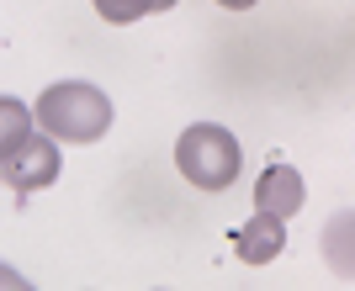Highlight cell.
Masks as SVG:
<instances>
[{
    "mask_svg": "<svg viewBox=\"0 0 355 291\" xmlns=\"http://www.w3.org/2000/svg\"><path fill=\"white\" fill-rule=\"evenodd\" d=\"M0 116H6V138H0V170H6V186L16 196H32L59 180V148H53V132L32 127L37 116L21 101H0Z\"/></svg>",
    "mask_w": 355,
    "mask_h": 291,
    "instance_id": "1",
    "label": "cell"
},
{
    "mask_svg": "<svg viewBox=\"0 0 355 291\" xmlns=\"http://www.w3.org/2000/svg\"><path fill=\"white\" fill-rule=\"evenodd\" d=\"M37 127L53 132L59 143H96L106 127H112V101H106L96 85H80V80H64V85H48L32 106Z\"/></svg>",
    "mask_w": 355,
    "mask_h": 291,
    "instance_id": "2",
    "label": "cell"
},
{
    "mask_svg": "<svg viewBox=\"0 0 355 291\" xmlns=\"http://www.w3.org/2000/svg\"><path fill=\"white\" fill-rule=\"evenodd\" d=\"M175 164L196 191H228L239 180V138L218 122H196L180 132Z\"/></svg>",
    "mask_w": 355,
    "mask_h": 291,
    "instance_id": "3",
    "label": "cell"
},
{
    "mask_svg": "<svg viewBox=\"0 0 355 291\" xmlns=\"http://www.w3.org/2000/svg\"><path fill=\"white\" fill-rule=\"evenodd\" d=\"M302 196H308V191H302V175L286 159H270L266 175L254 180V206H260V212H276V218H297V212H302Z\"/></svg>",
    "mask_w": 355,
    "mask_h": 291,
    "instance_id": "4",
    "label": "cell"
},
{
    "mask_svg": "<svg viewBox=\"0 0 355 291\" xmlns=\"http://www.w3.org/2000/svg\"><path fill=\"white\" fill-rule=\"evenodd\" d=\"M282 249H286V218H276V212H254V218L234 233V254L244 265H270Z\"/></svg>",
    "mask_w": 355,
    "mask_h": 291,
    "instance_id": "5",
    "label": "cell"
},
{
    "mask_svg": "<svg viewBox=\"0 0 355 291\" xmlns=\"http://www.w3.org/2000/svg\"><path fill=\"white\" fill-rule=\"evenodd\" d=\"M175 0H96V11L106 16V21H117V27H128V21H144V16L154 11H170Z\"/></svg>",
    "mask_w": 355,
    "mask_h": 291,
    "instance_id": "6",
    "label": "cell"
},
{
    "mask_svg": "<svg viewBox=\"0 0 355 291\" xmlns=\"http://www.w3.org/2000/svg\"><path fill=\"white\" fill-rule=\"evenodd\" d=\"M218 6H228V11H250L254 0H218Z\"/></svg>",
    "mask_w": 355,
    "mask_h": 291,
    "instance_id": "7",
    "label": "cell"
}]
</instances>
